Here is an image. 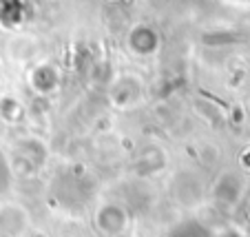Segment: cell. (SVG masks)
<instances>
[{
  "mask_svg": "<svg viewBox=\"0 0 250 237\" xmlns=\"http://www.w3.org/2000/svg\"><path fill=\"white\" fill-rule=\"evenodd\" d=\"M98 226L106 235H120L128 226V213L120 204H104L98 211Z\"/></svg>",
  "mask_w": 250,
  "mask_h": 237,
  "instance_id": "6da1fadb",
  "label": "cell"
},
{
  "mask_svg": "<svg viewBox=\"0 0 250 237\" xmlns=\"http://www.w3.org/2000/svg\"><path fill=\"white\" fill-rule=\"evenodd\" d=\"M31 89L38 91L42 95H49L51 91H56L58 86V69H53L51 65H42V66H36L31 71Z\"/></svg>",
  "mask_w": 250,
  "mask_h": 237,
  "instance_id": "7a4b0ae2",
  "label": "cell"
},
{
  "mask_svg": "<svg viewBox=\"0 0 250 237\" xmlns=\"http://www.w3.org/2000/svg\"><path fill=\"white\" fill-rule=\"evenodd\" d=\"M24 118V107L18 98L14 95H2L0 98V120H5V122H20Z\"/></svg>",
  "mask_w": 250,
  "mask_h": 237,
  "instance_id": "3957f363",
  "label": "cell"
},
{
  "mask_svg": "<svg viewBox=\"0 0 250 237\" xmlns=\"http://www.w3.org/2000/svg\"><path fill=\"white\" fill-rule=\"evenodd\" d=\"M131 47L135 49L137 53H153V51L157 49V38L153 36V31L144 29V38L131 36Z\"/></svg>",
  "mask_w": 250,
  "mask_h": 237,
  "instance_id": "277c9868",
  "label": "cell"
},
{
  "mask_svg": "<svg viewBox=\"0 0 250 237\" xmlns=\"http://www.w3.org/2000/svg\"><path fill=\"white\" fill-rule=\"evenodd\" d=\"M9 184V166H7L5 157L0 155V191H5Z\"/></svg>",
  "mask_w": 250,
  "mask_h": 237,
  "instance_id": "5b68a950",
  "label": "cell"
}]
</instances>
